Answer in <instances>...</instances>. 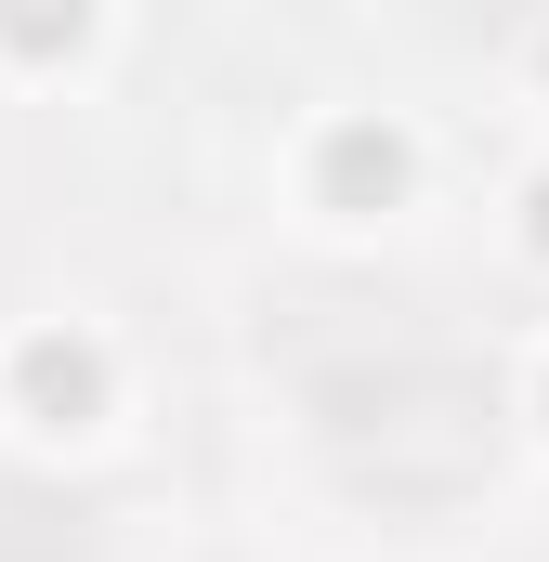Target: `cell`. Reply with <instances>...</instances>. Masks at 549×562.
Segmentation results:
<instances>
[{
	"label": "cell",
	"mask_w": 549,
	"mask_h": 562,
	"mask_svg": "<svg viewBox=\"0 0 549 562\" xmlns=\"http://www.w3.org/2000/svg\"><path fill=\"white\" fill-rule=\"evenodd\" d=\"M327 458H340V484L406 497V510L471 497L497 471V393L458 353H380V367L327 380Z\"/></svg>",
	"instance_id": "1"
},
{
	"label": "cell",
	"mask_w": 549,
	"mask_h": 562,
	"mask_svg": "<svg viewBox=\"0 0 549 562\" xmlns=\"http://www.w3.org/2000/svg\"><path fill=\"white\" fill-rule=\"evenodd\" d=\"M0 562H92V510L53 484H0Z\"/></svg>",
	"instance_id": "2"
}]
</instances>
